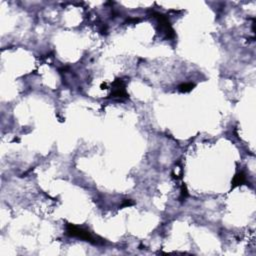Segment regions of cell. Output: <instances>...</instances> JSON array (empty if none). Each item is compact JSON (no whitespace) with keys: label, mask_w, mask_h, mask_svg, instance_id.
Instances as JSON below:
<instances>
[{"label":"cell","mask_w":256,"mask_h":256,"mask_svg":"<svg viewBox=\"0 0 256 256\" xmlns=\"http://www.w3.org/2000/svg\"><path fill=\"white\" fill-rule=\"evenodd\" d=\"M193 84L191 83H186V84H182L181 86L179 87V90L182 91V92H188L192 89Z\"/></svg>","instance_id":"3"},{"label":"cell","mask_w":256,"mask_h":256,"mask_svg":"<svg viewBox=\"0 0 256 256\" xmlns=\"http://www.w3.org/2000/svg\"><path fill=\"white\" fill-rule=\"evenodd\" d=\"M244 180H245L244 174L243 173L238 174V175H236L234 178V185H241V184L244 182Z\"/></svg>","instance_id":"2"},{"label":"cell","mask_w":256,"mask_h":256,"mask_svg":"<svg viewBox=\"0 0 256 256\" xmlns=\"http://www.w3.org/2000/svg\"><path fill=\"white\" fill-rule=\"evenodd\" d=\"M67 233L71 236H75V237H79L81 239H84L86 241H89V242H94V239H93L92 235L88 232V231L84 230L82 228H79L77 226H74L72 224H68L67 225Z\"/></svg>","instance_id":"1"}]
</instances>
